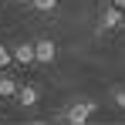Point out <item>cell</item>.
Here are the masks:
<instances>
[{
    "instance_id": "obj_1",
    "label": "cell",
    "mask_w": 125,
    "mask_h": 125,
    "mask_svg": "<svg viewBox=\"0 0 125 125\" xmlns=\"http://www.w3.org/2000/svg\"><path fill=\"white\" fill-rule=\"evenodd\" d=\"M95 112H98V105H95V102H74L68 112H64V122H71V125H84Z\"/></svg>"
},
{
    "instance_id": "obj_2",
    "label": "cell",
    "mask_w": 125,
    "mask_h": 125,
    "mask_svg": "<svg viewBox=\"0 0 125 125\" xmlns=\"http://www.w3.org/2000/svg\"><path fill=\"white\" fill-rule=\"evenodd\" d=\"M122 24H125V14L118 10V7L108 3V7L102 10V27H105V31H115V27H122Z\"/></svg>"
},
{
    "instance_id": "obj_3",
    "label": "cell",
    "mask_w": 125,
    "mask_h": 125,
    "mask_svg": "<svg viewBox=\"0 0 125 125\" xmlns=\"http://www.w3.org/2000/svg\"><path fill=\"white\" fill-rule=\"evenodd\" d=\"M34 47H37V61H41V64H51V61H54V54H58L54 41H47V37L34 41Z\"/></svg>"
},
{
    "instance_id": "obj_4",
    "label": "cell",
    "mask_w": 125,
    "mask_h": 125,
    "mask_svg": "<svg viewBox=\"0 0 125 125\" xmlns=\"http://www.w3.org/2000/svg\"><path fill=\"white\" fill-rule=\"evenodd\" d=\"M14 61L17 64H34L37 61V47L34 44H17L14 47Z\"/></svg>"
},
{
    "instance_id": "obj_5",
    "label": "cell",
    "mask_w": 125,
    "mask_h": 125,
    "mask_svg": "<svg viewBox=\"0 0 125 125\" xmlns=\"http://www.w3.org/2000/svg\"><path fill=\"white\" fill-rule=\"evenodd\" d=\"M17 102H21L24 108H34V105L41 102V91H37L34 84H21V91H17Z\"/></svg>"
},
{
    "instance_id": "obj_6",
    "label": "cell",
    "mask_w": 125,
    "mask_h": 125,
    "mask_svg": "<svg viewBox=\"0 0 125 125\" xmlns=\"http://www.w3.org/2000/svg\"><path fill=\"white\" fill-rule=\"evenodd\" d=\"M17 91H21V84L14 78H0V98H14Z\"/></svg>"
},
{
    "instance_id": "obj_7",
    "label": "cell",
    "mask_w": 125,
    "mask_h": 125,
    "mask_svg": "<svg viewBox=\"0 0 125 125\" xmlns=\"http://www.w3.org/2000/svg\"><path fill=\"white\" fill-rule=\"evenodd\" d=\"M10 61H14V51H10L7 44H0V71H3V68H10Z\"/></svg>"
},
{
    "instance_id": "obj_8",
    "label": "cell",
    "mask_w": 125,
    "mask_h": 125,
    "mask_svg": "<svg viewBox=\"0 0 125 125\" xmlns=\"http://www.w3.org/2000/svg\"><path fill=\"white\" fill-rule=\"evenodd\" d=\"M31 3H34V7H37V10H44V14H47V10H54V7H58V0H31Z\"/></svg>"
},
{
    "instance_id": "obj_9",
    "label": "cell",
    "mask_w": 125,
    "mask_h": 125,
    "mask_svg": "<svg viewBox=\"0 0 125 125\" xmlns=\"http://www.w3.org/2000/svg\"><path fill=\"white\" fill-rule=\"evenodd\" d=\"M112 98H115V105L125 112V88H115V91H112Z\"/></svg>"
},
{
    "instance_id": "obj_10",
    "label": "cell",
    "mask_w": 125,
    "mask_h": 125,
    "mask_svg": "<svg viewBox=\"0 0 125 125\" xmlns=\"http://www.w3.org/2000/svg\"><path fill=\"white\" fill-rule=\"evenodd\" d=\"M112 7H118V10L125 14V0H112Z\"/></svg>"
},
{
    "instance_id": "obj_11",
    "label": "cell",
    "mask_w": 125,
    "mask_h": 125,
    "mask_svg": "<svg viewBox=\"0 0 125 125\" xmlns=\"http://www.w3.org/2000/svg\"><path fill=\"white\" fill-rule=\"evenodd\" d=\"M17 3H31V0H17Z\"/></svg>"
}]
</instances>
